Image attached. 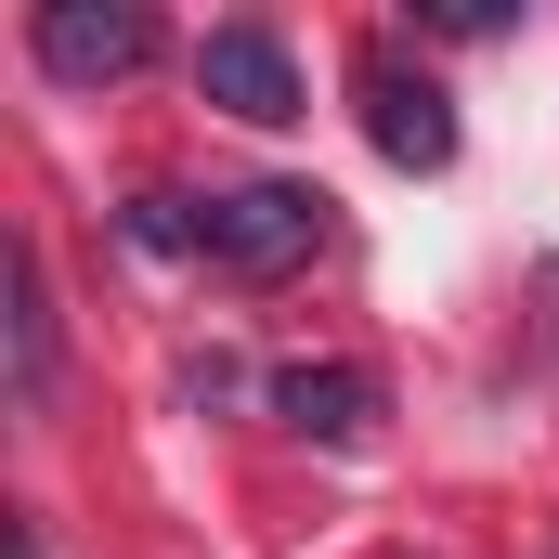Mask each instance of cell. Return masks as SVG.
Segmentation results:
<instances>
[{
  "label": "cell",
  "mask_w": 559,
  "mask_h": 559,
  "mask_svg": "<svg viewBox=\"0 0 559 559\" xmlns=\"http://www.w3.org/2000/svg\"><path fill=\"white\" fill-rule=\"evenodd\" d=\"M312 248H325V195L312 182H222V195H195V261H222L248 286L299 274Z\"/></svg>",
  "instance_id": "obj_1"
},
{
  "label": "cell",
  "mask_w": 559,
  "mask_h": 559,
  "mask_svg": "<svg viewBox=\"0 0 559 559\" xmlns=\"http://www.w3.org/2000/svg\"><path fill=\"white\" fill-rule=\"evenodd\" d=\"M352 105H365V143H378L391 169H442V156H455V92H442L429 66H404V52H365V66H352Z\"/></svg>",
  "instance_id": "obj_2"
},
{
  "label": "cell",
  "mask_w": 559,
  "mask_h": 559,
  "mask_svg": "<svg viewBox=\"0 0 559 559\" xmlns=\"http://www.w3.org/2000/svg\"><path fill=\"white\" fill-rule=\"evenodd\" d=\"M26 52H39V79L105 92V79H131L143 52H156V26H143L131 0H39L26 13Z\"/></svg>",
  "instance_id": "obj_3"
},
{
  "label": "cell",
  "mask_w": 559,
  "mask_h": 559,
  "mask_svg": "<svg viewBox=\"0 0 559 559\" xmlns=\"http://www.w3.org/2000/svg\"><path fill=\"white\" fill-rule=\"evenodd\" d=\"M195 92H209L222 118H248V131L312 118V105H299V66H286L274 26H209V39H195Z\"/></svg>",
  "instance_id": "obj_4"
},
{
  "label": "cell",
  "mask_w": 559,
  "mask_h": 559,
  "mask_svg": "<svg viewBox=\"0 0 559 559\" xmlns=\"http://www.w3.org/2000/svg\"><path fill=\"white\" fill-rule=\"evenodd\" d=\"M274 417L299 442H365L378 429V378L365 365H274Z\"/></svg>",
  "instance_id": "obj_5"
},
{
  "label": "cell",
  "mask_w": 559,
  "mask_h": 559,
  "mask_svg": "<svg viewBox=\"0 0 559 559\" xmlns=\"http://www.w3.org/2000/svg\"><path fill=\"white\" fill-rule=\"evenodd\" d=\"M52 378H66V338H52V274H39V248L13 235V404L39 417V404H52Z\"/></svg>",
  "instance_id": "obj_6"
},
{
  "label": "cell",
  "mask_w": 559,
  "mask_h": 559,
  "mask_svg": "<svg viewBox=\"0 0 559 559\" xmlns=\"http://www.w3.org/2000/svg\"><path fill=\"white\" fill-rule=\"evenodd\" d=\"M118 235H131L143 261H182V248H195V195H131V209H118Z\"/></svg>",
  "instance_id": "obj_7"
},
{
  "label": "cell",
  "mask_w": 559,
  "mask_h": 559,
  "mask_svg": "<svg viewBox=\"0 0 559 559\" xmlns=\"http://www.w3.org/2000/svg\"><path fill=\"white\" fill-rule=\"evenodd\" d=\"M417 26H429V39H508L521 0H417Z\"/></svg>",
  "instance_id": "obj_8"
},
{
  "label": "cell",
  "mask_w": 559,
  "mask_h": 559,
  "mask_svg": "<svg viewBox=\"0 0 559 559\" xmlns=\"http://www.w3.org/2000/svg\"><path fill=\"white\" fill-rule=\"evenodd\" d=\"M182 391H195V404H235V391H248V365H235V352H209V365H182Z\"/></svg>",
  "instance_id": "obj_9"
},
{
  "label": "cell",
  "mask_w": 559,
  "mask_h": 559,
  "mask_svg": "<svg viewBox=\"0 0 559 559\" xmlns=\"http://www.w3.org/2000/svg\"><path fill=\"white\" fill-rule=\"evenodd\" d=\"M13 559H52V547H39V534H13Z\"/></svg>",
  "instance_id": "obj_10"
}]
</instances>
